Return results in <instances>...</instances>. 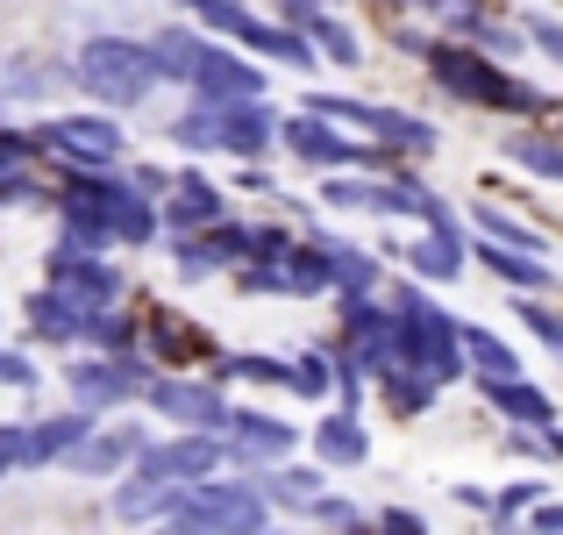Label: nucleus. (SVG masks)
Here are the masks:
<instances>
[{
	"mask_svg": "<svg viewBox=\"0 0 563 535\" xmlns=\"http://www.w3.org/2000/svg\"><path fill=\"white\" fill-rule=\"evenodd\" d=\"M86 72H93V86H108L114 100H129V94H143V57L129 51V43H100L93 57H86Z\"/></svg>",
	"mask_w": 563,
	"mask_h": 535,
	"instance_id": "f257e3e1",
	"label": "nucleus"
}]
</instances>
